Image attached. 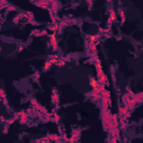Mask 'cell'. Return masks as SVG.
I'll list each match as a JSON object with an SVG mask.
<instances>
[{
	"instance_id": "11",
	"label": "cell",
	"mask_w": 143,
	"mask_h": 143,
	"mask_svg": "<svg viewBox=\"0 0 143 143\" xmlns=\"http://www.w3.org/2000/svg\"><path fill=\"white\" fill-rule=\"evenodd\" d=\"M38 6L41 8H47V1H45V0H40V1H38Z\"/></svg>"
},
{
	"instance_id": "13",
	"label": "cell",
	"mask_w": 143,
	"mask_h": 143,
	"mask_svg": "<svg viewBox=\"0 0 143 143\" xmlns=\"http://www.w3.org/2000/svg\"><path fill=\"white\" fill-rule=\"evenodd\" d=\"M50 29H51V30H54V31H56V30L58 29V26H56V25L51 26V27H50Z\"/></svg>"
},
{
	"instance_id": "7",
	"label": "cell",
	"mask_w": 143,
	"mask_h": 143,
	"mask_svg": "<svg viewBox=\"0 0 143 143\" xmlns=\"http://www.w3.org/2000/svg\"><path fill=\"white\" fill-rule=\"evenodd\" d=\"M99 37H101V35H92V36L88 37V41H95L96 43V40L99 39Z\"/></svg>"
},
{
	"instance_id": "8",
	"label": "cell",
	"mask_w": 143,
	"mask_h": 143,
	"mask_svg": "<svg viewBox=\"0 0 143 143\" xmlns=\"http://www.w3.org/2000/svg\"><path fill=\"white\" fill-rule=\"evenodd\" d=\"M57 8H58V4H57V1H53L51 2V11H54V12H56L57 11Z\"/></svg>"
},
{
	"instance_id": "15",
	"label": "cell",
	"mask_w": 143,
	"mask_h": 143,
	"mask_svg": "<svg viewBox=\"0 0 143 143\" xmlns=\"http://www.w3.org/2000/svg\"><path fill=\"white\" fill-rule=\"evenodd\" d=\"M49 138H50L51 140H58V138H57L56 135H49Z\"/></svg>"
},
{
	"instance_id": "5",
	"label": "cell",
	"mask_w": 143,
	"mask_h": 143,
	"mask_svg": "<svg viewBox=\"0 0 143 143\" xmlns=\"http://www.w3.org/2000/svg\"><path fill=\"white\" fill-rule=\"evenodd\" d=\"M99 84H104V85H108V81H107V76L106 75H103L101 77H97Z\"/></svg>"
},
{
	"instance_id": "3",
	"label": "cell",
	"mask_w": 143,
	"mask_h": 143,
	"mask_svg": "<svg viewBox=\"0 0 143 143\" xmlns=\"http://www.w3.org/2000/svg\"><path fill=\"white\" fill-rule=\"evenodd\" d=\"M88 81H89V85H91V87L93 88V89H94V88H96L97 87V86H99V79H96V78H94V77H89V78H88Z\"/></svg>"
},
{
	"instance_id": "6",
	"label": "cell",
	"mask_w": 143,
	"mask_h": 143,
	"mask_svg": "<svg viewBox=\"0 0 143 143\" xmlns=\"http://www.w3.org/2000/svg\"><path fill=\"white\" fill-rule=\"evenodd\" d=\"M115 19H116V15H115V12L112 10L111 11V14H110V18H108V20H107V24H112Z\"/></svg>"
},
{
	"instance_id": "12",
	"label": "cell",
	"mask_w": 143,
	"mask_h": 143,
	"mask_svg": "<svg viewBox=\"0 0 143 143\" xmlns=\"http://www.w3.org/2000/svg\"><path fill=\"white\" fill-rule=\"evenodd\" d=\"M56 65H58V66H64V65H65V59H58Z\"/></svg>"
},
{
	"instance_id": "9",
	"label": "cell",
	"mask_w": 143,
	"mask_h": 143,
	"mask_svg": "<svg viewBox=\"0 0 143 143\" xmlns=\"http://www.w3.org/2000/svg\"><path fill=\"white\" fill-rule=\"evenodd\" d=\"M53 103H58V95L56 91H53Z\"/></svg>"
},
{
	"instance_id": "4",
	"label": "cell",
	"mask_w": 143,
	"mask_h": 143,
	"mask_svg": "<svg viewBox=\"0 0 143 143\" xmlns=\"http://www.w3.org/2000/svg\"><path fill=\"white\" fill-rule=\"evenodd\" d=\"M120 114H121L123 118H128L130 116V113H128V108L126 106L124 107H120Z\"/></svg>"
},
{
	"instance_id": "16",
	"label": "cell",
	"mask_w": 143,
	"mask_h": 143,
	"mask_svg": "<svg viewBox=\"0 0 143 143\" xmlns=\"http://www.w3.org/2000/svg\"><path fill=\"white\" fill-rule=\"evenodd\" d=\"M54 118H55V121L57 122L59 120V118H58V115H57V114H55V115H54Z\"/></svg>"
},
{
	"instance_id": "10",
	"label": "cell",
	"mask_w": 143,
	"mask_h": 143,
	"mask_svg": "<svg viewBox=\"0 0 143 143\" xmlns=\"http://www.w3.org/2000/svg\"><path fill=\"white\" fill-rule=\"evenodd\" d=\"M51 65H53V62H51V60H47L44 66V70H48L51 67Z\"/></svg>"
},
{
	"instance_id": "2",
	"label": "cell",
	"mask_w": 143,
	"mask_h": 143,
	"mask_svg": "<svg viewBox=\"0 0 143 143\" xmlns=\"http://www.w3.org/2000/svg\"><path fill=\"white\" fill-rule=\"evenodd\" d=\"M50 45H51V47H53L54 50H57L58 45H57V39H56V35H55V34L50 35Z\"/></svg>"
},
{
	"instance_id": "1",
	"label": "cell",
	"mask_w": 143,
	"mask_h": 143,
	"mask_svg": "<svg viewBox=\"0 0 143 143\" xmlns=\"http://www.w3.org/2000/svg\"><path fill=\"white\" fill-rule=\"evenodd\" d=\"M124 103H125V106L130 110V108H133V107H134L135 101H134V99H130L128 96H124Z\"/></svg>"
},
{
	"instance_id": "14",
	"label": "cell",
	"mask_w": 143,
	"mask_h": 143,
	"mask_svg": "<svg viewBox=\"0 0 143 143\" xmlns=\"http://www.w3.org/2000/svg\"><path fill=\"white\" fill-rule=\"evenodd\" d=\"M120 15H121V18H122V20H123V21H124V20H125V16H124V11H121V14H120Z\"/></svg>"
},
{
	"instance_id": "17",
	"label": "cell",
	"mask_w": 143,
	"mask_h": 143,
	"mask_svg": "<svg viewBox=\"0 0 143 143\" xmlns=\"http://www.w3.org/2000/svg\"><path fill=\"white\" fill-rule=\"evenodd\" d=\"M86 1H87L88 4H91V0H86Z\"/></svg>"
}]
</instances>
